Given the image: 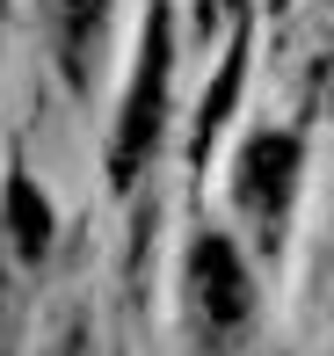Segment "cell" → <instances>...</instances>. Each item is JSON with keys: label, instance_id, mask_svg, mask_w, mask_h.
<instances>
[{"label": "cell", "instance_id": "6", "mask_svg": "<svg viewBox=\"0 0 334 356\" xmlns=\"http://www.w3.org/2000/svg\"><path fill=\"white\" fill-rule=\"evenodd\" d=\"M240 73H247V66H240V51H233V58H226V80H218V88H211V102H203V138H197V145H211V131L226 124L233 95H240Z\"/></svg>", "mask_w": 334, "mask_h": 356}, {"label": "cell", "instance_id": "1", "mask_svg": "<svg viewBox=\"0 0 334 356\" xmlns=\"http://www.w3.org/2000/svg\"><path fill=\"white\" fill-rule=\"evenodd\" d=\"M182 291H189V327H197L203 349H233L247 334L254 284H247V262H240V248H233L226 233H197L189 240Z\"/></svg>", "mask_w": 334, "mask_h": 356}, {"label": "cell", "instance_id": "4", "mask_svg": "<svg viewBox=\"0 0 334 356\" xmlns=\"http://www.w3.org/2000/svg\"><path fill=\"white\" fill-rule=\"evenodd\" d=\"M109 15H117V0H44V37H51L58 73H66L73 95L94 88V58L109 44Z\"/></svg>", "mask_w": 334, "mask_h": 356}, {"label": "cell", "instance_id": "5", "mask_svg": "<svg viewBox=\"0 0 334 356\" xmlns=\"http://www.w3.org/2000/svg\"><path fill=\"white\" fill-rule=\"evenodd\" d=\"M51 225H58V218H51V197L15 168V175H8V240H15V254H22V262H44Z\"/></svg>", "mask_w": 334, "mask_h": 356}, {"label": "cell", "instance_id": "2", "mask_svg": "<svg viewBox=\"0 0 334 356\" xmlns=\"http://www.w3.org/2000/svg\"><path fill=\"white\" fill-rule=\"evenodd\" d=\"M167 8H153L146 22V44H138V73H131V95H124V124H117V145H109V175H117L124 189L138 182V168H146V153L160 145V117H167Z\"/></svg>", "mask_w": 334, "mask_h": 356}, {"label": "cell", "instance_id": "7", "mask_svg": "<svg viewBox=\"0 0 334 356\" xmlns=\"http://www.w3.org/2000/svg\"><path fill=\"white\" fill-rule=\"evenodd\" d=\"M240 8H247V0H203V29H211L218 15H240Z\"/></svg>", "mask_w": 334, "mask_h": 356}, {"label": "cell", "instance_id": "3", "mask_svg": "<svg viewBox=\"0 0 334 356\" xmlns=\"http://www.w3.org/2000/svg\"><path fill=\"white\" fill-rule=\"evenodd\" d=\"M233 197H240L254 240L276 248L283 218H291V197H298V138L291 131H254L240 145V168H233Z\"/></svg>", "mask_w": 334, "mask_h": 356}]
</instances>
